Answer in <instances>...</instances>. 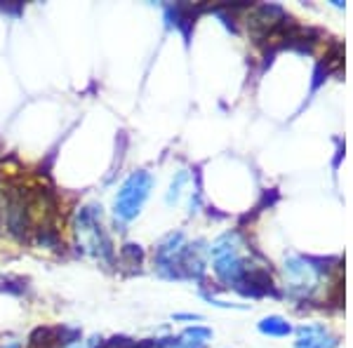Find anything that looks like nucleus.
I'll return each instance as SVG.
<instances>
[{"label":"nucleus","instance_id":"nucleus-1","mask_svg":"<svg viewBox=\"0 0 353 348\" xmlns=\"http://www.w3.org/2000/svg\"><path fill=\"white\" fill-rule=\"evenodd\" d=\"M73 231H76V238L81 243L83 252L97 256V259H111L113 249H111V240L104 233V226H101V207L97 205H90V207H83L81 212L76 214V221H73Z\"/></svg>","mask_w":353,"mask_h":348},{"label":"nucleus","instance_id":"nucleus-2","mask_svg":"<svg viewBox=\"0 0 353 348\" xmlns=\"http://www.w3.org/2000/svg\"><path fill=\"white\" fill-rule=\"evenodd\" d=\"M212 256H214V273L219 276V280L233 285V287H241L250 266L241 254V240H238L236 233L221 236L212 245Z\"/></svg>","mask_w":353,"mask_h":348},{"label":"nucleus","instance_id":"nucleus-3","mask_svg":"<svg viewBox=\"0 0 353 348\" xmlns=\"http://www.w3.org/2000/svg\"><path fill=\"white\" fill-rule=\"evenodd\" d=\"M153 188V176L146 172V170H139V172H132L128 179L123 181L121 191L116 196V203H113V214L121 221H132L137 219V214L141 212L146 198H149Z\"/></svg>","mask_w":353,"mask_h":348},{"label":"nucleus","instance_id":"nucleus-4","mask_svg":"<svg viewBox=\"0 0 353 348\" xmlns=\"http://www.w3.org/2000/svg\"><path fill=\"white\" fill-rule=\"evenodd\" d=\"M285 278L290 285V292L299 296H309L318 287L321 273H318V268L311 261L301 259V256H292V259L285 261Z\"/></svg>","mask_w":353,"mask_h":348},{"label":"nucleus","instance_id":"nucleus-5","mask_svg":"<svg viewBox=\"0 0 353 348\" xmlns=\"http://www.w3.org/2000/svg\"><path fill=\"white\" fill-rule=\"evenodd\" d=\"M5 224L17 238H24L28 233L31 216H28V203L24 201V196H10L8 207H5Z\"/></svg>","mask_w":353,"mask_h":348},{"label":"nucleus","instance_id":"nucleus-6","mask_svg":"<svg viewBox=\"0 0 353 348\" xmlns=\"http://www.w3.org/2000/svg\"><path fill=\"white\" fill-rule=\"evenodd\" d=\"M294 348H337V339L323 325H306L297 332Z\"/></svg>","mask_w":353,"mask_h":348},{"label":"nucleus","instance_id":"nucleus-7","mask_svg":"<svg viewBox=\"0 0 353 348\" xmlns=\"http://www.w3.org/2000/svg\"><path fill=\"white\" fill-rule=\"evenodd\" d=\"M210 336H212V332H210V329H205V327H191V329H186V332L181 334L176 341H172V344H170V348H203L205 341H208Z\"/></svg>","mask_w":353,"mask_h":348},{"label":"nucleus","instance_id":"nucleus-8","mask_svg":"<svg viewBox=\"0 0 353 348\" xmlns=\"http://www.w3.org/2000/svg\"><path fill=\"white\" fill-rule=\"evenodd\" d=\"M259 329L264 334H269V336H285L290 334V325L283 320L281 316H269V318H264V320L259 323Z\"/></svg>","mask_w":353,"mask_h":348},{"label":"nucleus","instance_id":"nucleus-9","mask_svg":"<svg viewBox=\"0 0 353 348\" xmlns=\"http://www.w3.org/2000/svg\"><path fill=\"white\" fill-rule=\"evenodd\" d=\"M0 348H21V346L17 344V341H12V344H8V346H0Z\"/></svg>","mask_w":353,"mask_h":348},{"label":"nucleus","instance_id":"nucleus-10","mask_svg":"<svg viewBox=\"0 0 353 348\" xmlns=\"http://www.w3.org/2000/svg\"><path fill=\"white\" fill-rule=\"evenodd\" d=\"M71 348H83V346H71Z\"/></svg>","mask_w":353,"mask_h":348}]
</instances>
